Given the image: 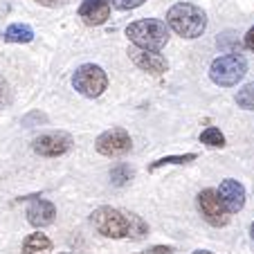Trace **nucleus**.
Returning a JSON list of instances; mask_svg holds the SVG:
<instances>
[{
  "label": "nucleus",
  "mask_w": 254,
  "mask_h": 254,
  "mask_svg": "<svg viewBox=\"0 0 254 254\" xmlns=\"http://www.w3.org/2000/svg\"><path fill=\"white\" fill-rule=\"evenodd\" d=\"M250 236H252V241H254V221H252V225H250Z\"/></svg>",
  "instance_id": "b1692460"
},
{
  "label": "nucleus",
  "mask_w": 254,
  "mask_h": 254,
  "mask_svg": "<svg viewBox=\"0 0 254 254\" xmlns=\"http://www.w3.org/2000/svg\"><path fill=\"white\" fill-rule=\"evenodd\" d=\"M218 196H221L223 205L227 207L230 214L241 211L243 209V205H245V187L239 183V180H234V178L223 180L221 187H218Z\"/></svg>",
  "instance_id": "9d476101"
},
{
  "label": "nucleus",
  "mask_w": 254,
  "mask_h": 254,
  "mask_svg": "<svg viewBox=\"0 0 254 254\" xmlns=\"http://www.w3.org/2000/svg\"><path fill=\"white\" fill-rule=\"evenodd\" d=\"M146 254H149V252H146Z\"/></svg>",
  "instance_id": "a878e982"
},
{
  "label": "nucleus",
  "mask_w": 254,
  "mask_h": 254,
  "mask_svg": "<svg viewBox=\"0 0 254 254\" xmlns=\"http://www.w3.org/2000/svg\"><path fill=\"white\" fill-rule=\"evenodd\" d=\"M36 2L43 7H59V5H65L67 0H36Z\"/></svg>",
  "instance_id": "4be33fe9"
},
{
  "label": "nucleus",
  "mask_w": 254,
  "mask_h": 254,
  "mask_svg": "<svg viewBox=\"0 0 254 254\" xmlns=\"http://www.w3.org/2000/svg\"><path fill=\"white\" fill-rule=\"evenodd\" d=\"M5 41L7 43H29L34 39V29L29 25H23V23H14L5 29Z\"/></svg>",
  "instance_id": "4468645a"
},
{
  "label": "nucleus",
  "mask_w": 254,
  "mask_h": 254,
  "mask_svg": "<svg viewBox=\"0 0 254 254\" xmlns=\"http://www.w3.org/2000/svg\"><path fill=\"white\" fill-rule=\"evenodd\" d=\"M23 254H52V241L45 234H29L23 243Z\"/></svg>",
  "instance_id": "ddd939ff"
},
{
  "label": "nucleus",
  "mask_w": 254,
  "mask_h": 254,
  "mask_svg": "<svg viewBox=\"0 0 254 254\" xmlns=\"http://www.w3.org/2000/svg\"><path fill=\"white\" fill-rule=\"evenodd\" d=\"M128 59L144 72H151V74H162L167 72V59L160 54V50H144V48H128Z\"/></svg>",
  "instance_id": "1a4fd4ad"
},
{
  "label": "nucleus",
  "mask_w": 254,
  "mask_h": 254,
  "mask_svg": "<svg viewBox=\"0 0 254 254\" xmlns=\"http://www.w3.org/2000/svg\"><path fill=\"white\" fill-rule=\"evenodd\" d=\"M198 209H200L202 218L209 223L211 227H225L230 223V211L223 205L218 189H202L198 193Z\"/></svg>",
  "instance_id": "423d86ee"
},
{
  "label": "nucleus",
  "mask_w": 254,
  "mask_h": 254,
  "mask_svg": "<svg viewBox=\"0 0 254 254\" xmlns=\"http://www.w3.org/2000/svg\"><path fill=\"white\" fill-rule=\"evenodd\" d=\"M72 149V137L67 133H43L34 139V151L45 158H59Z\"/></svg>",
  "instance_id": "6e6552de"
},
{
  "label": "nucleus",
  "mask_w": 254,
  "mask_h": 254,
  "mask_svg": "<svg viewBox=\"0 0 254 254\" xmlns=\"http://www.w3.org/2000/svg\"><path fill=\"white\" fill-rule=\"evenodd\" d=\"M236 104L245 111H254V83H248L236 92Z\"/></svg>",
  "instance_id": "f3484780"
},
{
  "label": "nucleus",
  "mask_w": 254,
  "mask_h": 254,
  "mask_svg": "<svg viewBox=\"0 0 254 254\" xmlns=\"http://www.w3.org/2000/svg\"><path fill=\"white\" fill-rule=\"evenodd\" d=\"M245 48H248L250 52H254V27H250V32L245 34Z\"/></svg>",
  "instance_id": "412c9836"
},
{
  "label": "nucleus",
  "mask_w": 254,
  "mask_h": 254,
  "mask_svg": "<svg viewBox=\"0 0 254 254\" xmlns=\"http://www.w3.org/2000/svg\"><path fill=\"white\" fill-rule=\"evenodd\" d=\"M146 0H111V5L113 7H117V9H135V7H139V5H144Z\"/></svg>",
  "instance_id": "6ab92c4d"
},
{
  "label": "nucleus",
  "mask_w": 254,
  "mask_h": 254,
  "mask_svg": "<svg viewBox=\"0 0 254 254\" xmlns=\"http://www.w3.org/2000/svg\"><path fill=\"white\" fill-rule=\"evenodd\" d=\"M130 178H133V169H130L128 164H117V167H113V171H111L113 185H117V187H124Z\"/></svg>",
  "instance_id": "a211bd4d"
},
{
  "label": "nucleus",
  "mask_w": 254,
  "mask_h": 254,
  "mask_svg": "<svg viewBox=\"0 0 254 254\" xmlns=\"http://www.w3.org/2000/svg\"><path fill=\"white\" fill-rule=\"evenodd\" d=\"M111 16V0H83L79 7V18L90 27L104 25Z\"/></svg>",
  "instance_id": "9b49d317"
},
{
  "label": "nucleus",
  "mask_w": 254,
  "mask_h": 254,
  "mask_svg": "<svg viewBox=\"0 0 254 254\" xmlns=\"http://www.w3.org/2000/svg\"><path fill=\"white\" fill-rule=\"evenodd\" d=\"M133 214H126L115 207H99L92 211V225L106 239H124L130 234Z\"/></svg>",
  "instance_id": "7ed1b4c3"
},
{
  "label": "nucleus",
  "mask_w": 254,
  "mask_h": 254,
  "mask_svg": "<svg viewBox=\"0 0 254 254\" xmlns=\"http://www.w3.org/2000/svg\"><path fill=\"white\" fill-rule=\"evenodd\" d=\"M173 248H164V245H155V248L149 250V254H171Z\"/></svg>",
  "instance_id": "5701e85b"
},
{
  "label": "nucleus",
  "mask_w": 254,
  "mask_h": 254,
  "mask_svg": "<svg viewBox=\"0 0 254 254\" xmlns=\"http://www.w3.org/2000/svg\"><path fill=\"white\" fill-rule=\"evenodd\" d=\"M9 104V83L0 77V106Z\"/></svg>",
  "instance_id": "aec40b11"
},
{
  "label": "nucleus",
  "mask_w": 254,
  "mask_h": 254,
  "mask_svg": "<svg viewBox=\"0 0 254 254\" xmlns=\"http://www.w3.org/2000/svg\"><path fill=\"white\" fill-rule=\"evenodd\" d=\"M72 86H74L77 92H81L83 97H92L95 99V97H99L106 90L108 77H106V72L99 65L86 63V65L77 67V72L72 74Z\"/></svg>",
  "instance_id": "39448f33"
},
{
  "label": "nucleus",
  "mask_w": 254,
  "mask_h": 254,
  "mask_svg": "<svg viewBox=\"0 0 254 254\" xmlns=\"http://www.w3.org/2000/svg\"><path fill=\"white\" fill-rule=\"evenodd\" d=\"M54 216H57L54 205L50 200H43V198L32 200L27 207V221L32 223L34 227H45V225H50V223H54Z\"/></svg>",
  "instance_id": "f8f14e48"
},
{
  "label": "nucleus",
  "mask_w": 254,
  "mask_h": 254,
  "mask_svg": "<svg viewBox=\"0 0 254 254\" xmlns=\"http://www.w3.org/2000/svg\"><path fill=\"white\" fill-rule=\"evenodd\" d=\"M167 23L178 36L198 39L207 29V14L191 2H178L167 11Z\"/></svg>",
  "instance_id": "f257e3e1"
},
{
  "label": "nucleus",
  "mask_w": 254,
  "mask_h": 254,
  "mask_svg": "<svg viewBox=\"0 0 254 254\" xmlns=\"http://www.w3.org/2000/svg\"><path fill=\"white\" fill-rule=\"evenodd\" d=\"M245 72H248V61L241 54H225V57H218L211 63L209 77L216 86L230 88L236 86L245 77Z\"/></svg>",
  "instance_id": "20e7f679"
},
{
  "label": "nucleus",
  "mask_w": 254,
  "mask_h": 254,
  "mask_svg": "<svg viewBox=\"0 0 254 254\" xmlns=\"http://www.w3.org/2000/svg\"><path fill=\"white\" fill-rule=\"evenodd\" d=\"M126 36L137 48L162 50L169 41V29H167V23H162V20L144 18V20H137V23H130L126 27Z\"/></svg>",
  "instance_id": "f03ea898"
},
{
  "label": "nucleus",
  "mask_w": 254,
  "mask_h": 254,
  "mask_svg": "<svg viewBox=\"0 0 254 254\" xmlns=\"http://www.w3.org/2000/svg\"><path fill=\"white\" fill-rule=\"evenodd\" d=\"M198 155L196 153H185V155H167V158H160L155 162L149 164V171H155L160 167H167V164H187V162H193Z\"/></svg>",
  "instance_id": "dca6fc26"
},
{
  "label": "nucleus",
  "mask_w": 254,
  "mask_h": 254,
  "mask_svg": "<svg viewBox=\"0 0 254 254\" xmlns=\"http://www.w3.org/2000/svg\"><path fill=\"white\" fill-rule=\"evenodd\" d=\"M200 142L211 146V149H223L225 146V135L221 133V128H216V126H209L200 133Z\"/></svg>",
  "instance_id": "2eb2a0df"
},
{
  "label": "nucleus",
  "mask_w": 254,
  "mask_h": 254,
  "mask_svg": "<svg viewBox=\"0 0 254 254\" xmlns=\"http://www.w3.org/2000/svg\"><path fill=\"white\" fill-rule=\"evenodd\" d=\"M133 146L130 142V135L126 133L124 128H108L97 137L95 149L97 153L106 155V158H120V155H126Z\"/></svg>",
  "instance_id": "0eeeda50"
},
{
  "label": "nucleus",
  "mask_w": 254,
  "mask_h": 254,
  "mask_svg": "<svg viewBox=\"0 0 254 254\" xmlns=\"http://www.w3.org/2000/svg\"><path fill=\"white\" fill-rule=\"evenodd\" d=\"M193 254H211V252H205V250H198V252H193Z\"/></svg>",
  "instance_id": "393cba45"
}]
</instances>
